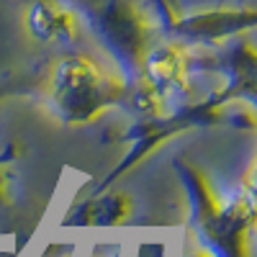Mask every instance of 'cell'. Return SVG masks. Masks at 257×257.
Here are the masks:
<instances>
[{
    "label": "cell",
    "mask_w": 257,
    "mask_h": 257,
    "mask_svg": "<svg viewBox=\"0 0 257 257\" xmlns=\"http://www.w3.org/2000/svg\"><path fill=\"white\" fill-rule=\"evenodd\" d=\"M118 95L121 82L85 57H70L54 70L52 103L64 121H90L113 100H118Z\"/></svg>",
    "instance_id": "cell-1"
},
{
    "label": "cell",
    "mask_w": 257,
    "mask_h": 257,
    "mask_svg": "<svg viewBox=\"0 0 257 257\" xmlns=\"http://www.w3.org/2000/svg\"><path fill=\"white\" fill-rule=\"evenodd\" d=\"M29 29L41 41H72L75 18L49 0H39L29 13Z\"/></svg>",
    "instance_id": "cell-2"
},
{
    "label": "cell",
    "mask_w": 257,
    "mask_h": 257,
    "mask_svg": "<svg viewBox=\"0 0 257 257\" xmlns=\"http://www.w3.org/2000/svg\"><path fill=\"white\" fill-rule=\"evenodd\" d=\"M149 77L155 88H178L185 80V57L175 49H157L149 57Z\"/></svg>",
    "instance_id": "cell-3"
},
{
    "label": "cell",
    "mask_w": 257,
    "mask_h": 257,
    "mask_svg": "<svg viewBox=\"0 0 257 257\" xmlns=\"http://www.w3.org/2000/svg\"><path fill=\"white\" fill-rule=\"evenodd\" d=\"M190 257H213L211 252H206V249H198V252H193Z\"/></svg>",
    "instance_id": "cell-4"
}]
</instances>
